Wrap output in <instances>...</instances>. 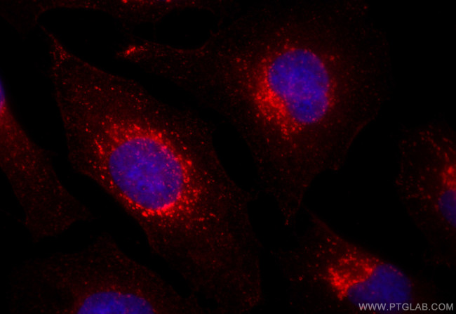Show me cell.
I'll use <instances>...</instances> for the list:
<instances>
[{"label":"cell","instance_id":"obj_6","mask_svg":"<svg viewBox=\"0 0 456 314\" xmlns=\"http://www.w3.org/2000/svg\"><path fill=\"white\" fill-rule=\"evenodd\" d=\"M424 165L415 196L445 230L456 227V158L454 133L441 123L414 128Z\"/></svg>","mask_w":456,"mask_h":314},{"label":"cell","instance_id":"obj_5","mask_svg":"<svg viewBox=\"0 0 456 314\" xmlns=\"http://www.w3.org/2000/svg\"><path fill=\"white\" fill-rule=\"evenodd\" d=\"M312 221L328 249L323 280L339 301L365 309L414 302V284L401 268L344 238L317 216Z\"/></svg>","mask_w":456,"mask_h":314},{"label":"cell","instance_id":"obj_2","mask_svg":"<svg viewBox=\"0 0 456 314\" xmlns=\"http://www.w3.org/2000/svg\"><path fill=\"white\" fill-rule=\"evenodd\" d=\"M135 83L88 92L61 122L68 164L133 221L151 252L182 282L239 233L241 194L208 134L185 139Z\"/></svg>","mask_w":456,"mask_h":314},{"label":"cell","instance_id":"obj_3","mask_svg":"<svg viewBox=\"0 0 456 314\" xmlns=\"http://www.w3.org/2000/svg\"><path fill=\"white\" fill-rule=\"evenodd\" d=\"M13 313L189 314L197 307L156 270L108 233L81 247L22 261L6 278Z\"/></svg>","mask_w":456,"mask_h":314},{"label":"cell","instance_id":"obj_4","mask_svg":"<svg viewBox=\"0 0 456 314\" xmlns=\"http://www.w3.org/2000/svg\"><path fill=\"white\" fill-rule=\"evenodd\" d=\"M0 164L29 240H55L93 221L89 206L64 183L47 152L17 119L1 86Z\"/></svg>","mask_w":456,"mask_h":314},{"label":"cell","instance_id":"obj_1","mask_svg":"<svg viewBox=\"0 0 456 314\" xmlns=\"http://www.w3.org/2000/svg\"><path fill=\"white\" fill-rule=\"evenodd\" d=\"M256 37L216 84L262 164L313 174L344 157L390 93L366 67L361 13L349 1L269 0Z\"/></svg>","mask_w":456,"mask_h":314}]
</instances>
